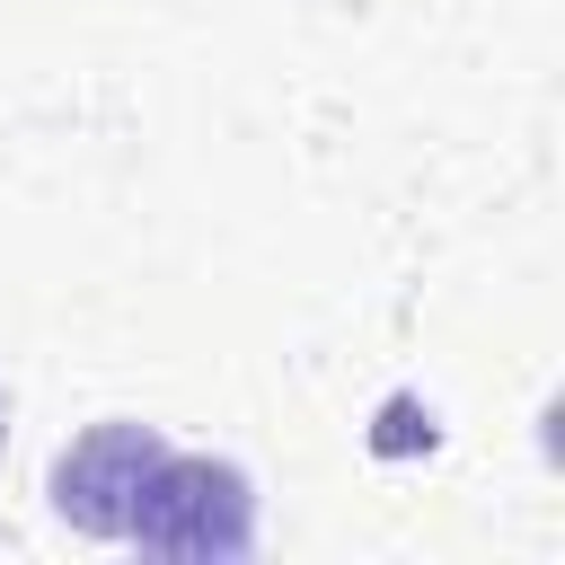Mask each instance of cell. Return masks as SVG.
<instances>
[{
	"label": "cell",
	"instance_id": "1",
	"mask_svg": "<svg viewBox=\"0 0 565 565\" xmlns=\"http://www.w3.org/2000/svg\"><path fill=\"white\" fill-rule=\"evenodd\" d=\"M124 539L150 547V556H247L256 547V486L230 459L159 450V468H150Z\"/></svg>",
	"mask_w": 565,
	"mask_h": 565
},
{
	"label": "cell",
	"instance_id": "2",
	"mask_svg": "<svg viewBox=\"0 0 565 565\" xmlns=\"http://www.w3.org/2000/svg\"><path fill=\"white\" fill-rule=\"evenodd\" d=\"M159 433L150 424H132V415H106V424H88L62 459H53V512L71 521V530H88V539H124L132 530V503H141V486H150V468H159Z\"/></svg>",
	"mask_w": 565,
	"mask_h": 565
},
{
	"label": "cell",
	"instance_id": "3",
	"mask_svg": "<svg viewBox=\"0 0 565 565\" xmlns=\"http://www.w3.org/2000/svg\"><path fill=\"white\" fill-rule=\"evenodd\" d=\"M0 441H9V388H0Z\"/></svg>",
	"mask_w": 565,
	"mask_h": 565
}]
</instances>
